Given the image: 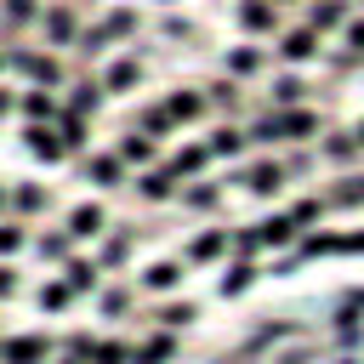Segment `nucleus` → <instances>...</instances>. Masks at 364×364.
<instances>
[{"mask_svg":"<svg viewBox=\"0 0 364 364\" xmlns=\"http://www.w3.org/2000/svg\"><path fill=\"white\" fill-rule=\"evenodd\" d=\"M313 51H318V28H313V23H307V28H290V34L279 40V57H284V63H301V57H313Z\"/></svg>","mask_w":364,"mask_h":364,"instance_id":"obj_1","label":"nucleus"},{"mask_svg":"<svg viewBox=\"0 0 364 364\" xmlns=\"http://www.w3.org/2000/svg\"><path fill=\"white\" fill-rule=\"evenodd\" d=\"M239 23L262 34V28H273V23H279V11H273V0H245V6H239Z\"/></svg>","mask_w":364,"mask_h":364,"instance_id":"obj_2","label":"nucleus"},{"mask_svg":"<svg viewBox=\"0 0 364 364\" xmlns=\"http://www.w3.org/2000/svg\"><path fill=\"white\" fill-rule=\"evenodd\" d=\"M341 17H347V6H341V0H318V6L307 11V23H313V28H336Z\"/></svg>","mask_w":364,"mask_h":364,"instance_id":"obj_3","label":"nucleus"}]
</instances>
